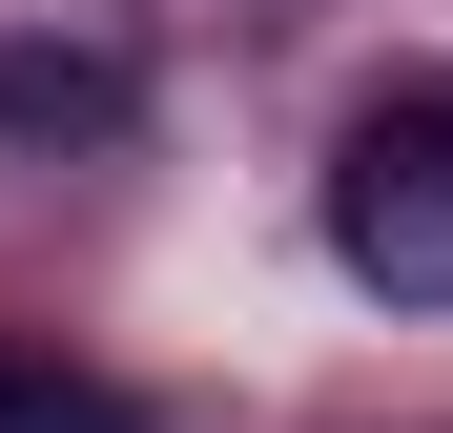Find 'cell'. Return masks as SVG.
Returning <instances> with one entry per match:
<instances>
[{
    "label": "cell",
    "instance_id": "obj_1",
    "mask_svg": "<svg viewBox=\"0 0 453 433\" xmlns=\"http://www.w3.org/2000/svg\"><path fill=\"white\" fill-rule=\"evenodd\" d=\"M330 248L392 310H453V104H371L330 144Z\"/></svg>",
    "mask_w": 453,
    "mask_h": 433
},
{
    "label": "cell",
    "instance_id": "obj_2",
    "mask_svg": "<svg viewBox=\"0 0 453 433\" xmlns=\"http://www.w3.org/2000/svg\"><path fill=\"white\" fill-rule=\"evenodd\" d=\"M144 144V62L124 42H0V166H124Z\"/></svg>",
    "mask_w": 453,
    "mask_h": 433
},
{
    "label": "cell",
    "instance_id": "obj_3",
    "mask_svg": "<svg viewBox=\"0 0 453 433\" xmlns=\"http://www.w3.org/2000/svg\"><path fill=\"white\" fill-rule=\"evenodd\" d=\"M0 433H104V392H83V372H62V351H42V330H0Z\"/></svg>",
    "mask_w": 453,
    "mask_h": 433
}]
</instances>
